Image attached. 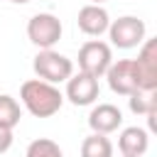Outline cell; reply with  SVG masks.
<instances>
[{
  "label": "cell",
  "instance_id": "obj_1",
  "mask_svg": "<svg viewBox=\"0 0 157 157\" xmlns=\"http://www.w3.org/2000/svg\"><path fill=\"white\" fill-rule=\"evenodd\" d=\"M20 98L25 103V108L34 115V118H52L54 113H59L64 96L54 83H47L42 78H29L20 86Z\"/></svg>",
  "mask_w": 157,
  "mask_h": 157
},
{
  "label": "cell",
  "instance_id": "obj_2",
  "mask_svg": "<svg viewBox=\"0 0 157 157\" xmlns=\"http://www.w3.org/2000/svg\"><path fill=\"white\" fill-rule=\"evenodd\" d=\"M32 69L34 74L47 81V83H61V81H69L71 74H74V61L54 49H39V54L34 56L32 61Z\"/></svg>",
  "mask_w": 157,
  "mask_h": 157
},
{
  "label": "cell",
  "instance_id": "obj_3",
  "mask_svg": "<svg viewBox=\"0 0 157 157\" xmlns=\"http://www.w3.org/2000/svg\"><path fill=\"white\" fill-rule=\"evenodd\" d=\"M110 64H113L110 44H105L101 39H91V42H86L78 49V71L81 74L101 78V76H105V71H108Z\"/></svg>",
  "mask_w": 157,
  "mask_h": 157
},
{
  "label": "cell",
  "instance_id": "obj_4",
  "mask_svg": "<svg viewBox=\"0 0 157 157\" xmlns=\"http://www.w3.org/2000/svg\"><path fill=\"white\" fill-rule=\"evenodd\" d=\"M145 22L135 15H125V17H118L108 25V37L113 42V47L118 49H132L137 44L145 42Z\"/></svg>",
  "mask_w": 157,
  "mask_h": 157
},
{
  "label": "cell",
  "instance_id": "obj_5",
  "mask_svg": "<svg viewBox=\"0 0 157 157\" xmlns=\"http://www.w3.org/2000/svg\"><path fill=\"white\" fill-rule=\"evenodd\" d=\"M27 37L39 49H52L61 39V22L52 12H37L27 22Z\"/></svg>",
  "mask_w": 157,
  "mask_h": 157
},
{
  "label": "cell",
  "instance_id": "obj_6",
  "mask_svg": "<svg viewBox=\"0 0 157 157\" xmlns=\"http://www.w3.org/2000/svg\"><path fill=\"white\" fill-rule=\"evenodd\" d=\"M132 64L140 91H157V39H145Z\"/></svg>",
  "mask_w": 157,
  "mask_h": 157
},
{
  "label": "cell",
  "instance_id": "obj_7",
  "mask_svg": "<svg viewBox=\"0 0 157 157\" xmlns=\"http://www.w3.org/2000/svg\"><path fill=\"white\" fill-rule=\"evenodd\" d=\"M105 78H108L110 91L118 93V96H130V93L140 91L132 59H118V61H113L108 66V71H105Z\"/></svg>",
  "mask_w": 157,
  "mask_h": 157
},
{
  "label": "cell",
  "instance_id": "obj_8",
  "mask_svg": "<svg viewBox=\"0 0 157 157\" xmlns=\"http://www.w3.org/2000/svg\"><path fill=\"white\" fill-rule=\"evenodd\" d=\"M101 88H98V78L88 76V74H71V78L66 81V98L74 105H91L98 98Z\"/></svg>",
  "mask_w": 157,
  "mask_h": 157
},
{
  "label": "cell",
  "instance_id": "obj_9",
  "mask_svg": "<svg viewBox=\"0 0 157 157\" xmlns=\"http://www.w3.org/2000/svg\"><path fill=\"white\" fill-rule=\"evenodd\" d=\"M120 125H123V113L113 103H98L88 113V128L96 135H108V132L118 130Z\"/></svg>",
  "mask_w": 157,
  "mask_h": 157
},
{
  "label": "cell",
  "instance_id": "obj_10",
  "mask_svg": "<svg viewBox=\"0 0 157 157\" xmlns=\"http://www.w3.org/2000/svg\"><path fill=\"white\" fill-rule=\"evenodd\" d=\"M76 25L83 34L88 37H101L103 32H108V25H110V17L108 12L101 7V5H83L78 10V17H76Z\"/></svg>",
  "mask_w": 157,
  "mask_h": 157
},
{
  "label": "cell",
  "instance_id": "obj_11",
  "mask_svg": "<svg viewBox=\"0 0 157 157\" xmlns=\"http://www.w3.org/2000/svg\"><path fill=\"white\" fill-rule=\"evenodd\" d=\"M147 147H150V135L145 128H137V125L125 128L118 137V150L123 157H142Z\"/></svg>",
  "mask_w": 157,
  "mask_h": 157
},
{
  "label": "cell",
  "instance_id": "obj_12",
  "mask_svg": "<svg viewBox=\"0 0 157 157\" xmlns=\"http://www.w3.org/2000/svg\"><path fill=\"white\" fill-rule=\"evenodd\" d=\"M81 157H113V142L105 135L91 132L81 142Z\"/></svg>",
  "mask_w": 157,
  "mask_h": 157
},
{
  "label": "cell",
  "instance_id": "obj_13",
  "mask_svg": "<svg viewBox=\"0 0 157 157\" xmlns=\"http://www.w3.org/2000/svg\"><path fill=\"white\" fill-rule=\"evenodd\" d=\"M128 101H130V110L132 113H137V115H155L157 113V96H155V91H135V93H130L128 96Z\"/></svg>",
  "mask_w": 157,
  "mask_h": 157
},
{
  "label": "cell",
  "instance_id": "obj_14",
  "mask_svg": "<svg viewBox=\"0 0 157 157\" xmlns=\"http://www.w3.org/2000/svg\"><path fill=\"white\" fill-rule=\"evenodd\" d=\"M20 118H22V108H20V103H17L12 96L2 93V96H0V128L12 130V128L20 123Z\"/></svg>",
  "mask_w": 157,
  "mask_h": 157
},
{
  "label": "cell",
  "instance_id": "obj_15",
  "mask_svg": "<svg viewBox=\"0 0 157 157\" xmlns=\"http://www.w3.org/2000/svg\"><path fill=\"white\" fill-rule=\"evenodd\" d=\"M27 157H64L61 147L49 137H37L27 145Z\"/></svg>",
  "mask_w": 157,
  "mask_h": 157
},
{
  "label": "cell",
  "instance_id": "obj_16",
  "mask_svg": "<svg viewBox=\"0 0 157 157\" xmlns=\"http://www.w3.org/2000/svg\"><path fill=\"white\" fill-rule=\"evenodd\" d=\"M10 147H12V130L0 128V155H2V152H7Z\"/></svg>",
  "mask_w": 157,
  "mask_h": 157
},
{
  "label": "cell",
  "instance_id": "obj_17",
  "mask_svg": "<svg viewBox=\"0 0 157 157\" xmlns=\"http://www.w3.org/2000/svg\"><path fill=\"white\" fill-rule=\"evenodd\" d=\"M105 0H88V5H103Z\"/></svg>",
  "mask_w": 157,
  "mask_h": 157
},
{
  "label": "cell",
  "instance_id": "obj_18",
  "mask_svg": "<svg viewBox=\"0 0 157 157\" xmlns=\"http://www.w3.org/2000/svg\"><path fill=\"white\" fill-rule=\"evenodd\" d=\"M10 2H15V5H25V2H29V0H10Z\"/></svg>",
  "mask_w": 157,
  "mask_h": 157
}]
</instances>
